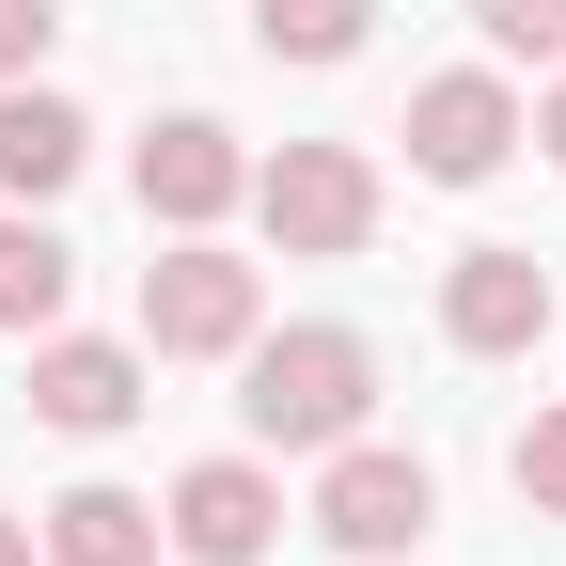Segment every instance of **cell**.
Masks as SVG:
<instances>
[{"instance_id":"1","label":"cell","mask_w":566,"mask_h":566,"mask_svg":"<svg viewBox=\"0 0 566 566\" xmlns=\"http://www.w3.org/2000/svg\"><path fill=\"white\" fill-rule=\"evenodd\" d=\"M363 409H378V346L363 331H252L237 346V424H252V457H331V441H363Z\"/></svg>"},{"instance_id":"2","label":"cell","mask_w":566,"mask_h":566,"mask_svg":"<svg viewBox=\"0 0 566 566\" xmlns=\"http://www.w3.org/2000/svg\"><path fill=\"white\" fill-rule=\"evenodd\" d=\"M424 520H441V472H424L409 441H331V457H315V535H331L346 566L424 551Z\"/></svg>"},{"instance_id":"3","label":"cell","mask_w":566,"mask_h":566,"mask_svg":"<svg viewBox=\"0 0 566 566\" xmlns=\"http://www.w3.org/2000/svg\"><path fill=\"white\" fill-rule=\"evenodd\" d=\"M252 331H268V283L221 237H174L158 268H142V346H158V363H237Z\"/></svg>"},{"instance_id":"4","label":"cell","mask_w":566,"mask_h":566,"mask_svg":"<svg viewBox=\"0 0 566 566\" xmlns=\"http://www.w3.org/2000/svg\"><path fill=\"white\" fill-rule=\"evenodd\" d=\"M252 221L283 252H363L378 237V158L363 142H283V158H252Z\"/></svg>"},{"instance_id":"5","label":"cell","mask_w":566,"mask_h":566,"mask_svg":"<svg viewBox=\"0 0 566 566\" xmlns=\"http://www.w3.org/2000/svg\"><path fill=\"white\" fill-rule=\"evenodd\" d=\"M394 142H409V174H424V189H488L535 126H520V95L488 80V63H457V80H424V95H409V126H394Z\"/></svg>"},{"instance_id":"6","label":"cell","mask_w":566,"mask_h":566,"mask_svg":"<svg viewBox=\"0 0 566 566\" xmlns=\"http://www.w3.org/2000/svg\"><path fill=\"white\" fill-rule=\"evenodd\" d=\"M142 378H158V346L48 331V346H32V424H63V441H111V424H142Z\"/></svg>"},{"instance_id":"7","label":"cell","mask_w":566,"mask_h":566,"mask_svg":"<svg viewBox=\"0 0 566 566\" xmlns=\"http://www.w3.org/2000/svg\"><path fill=\"white\" fill-rule=\"evenodd\" d=\"M535 331H551V268H535V252L488 237V252L441 268V346H472V363H520Z\"/></svg>"},{"instance_id":"8","label":"cell","mask_w":566,"mask_h":566,"mask_svg":"<svg viewBox=\"0 0 566 566\" xmlns=\"http://www.w3.org/2000/svg\"><path fill=\"white\" fill-rule=\"evenodd\" d=\"M174 551L189 566H268V535H283V488H268V457H205V472H174Z\"/></svg>"},{"instance_id":"9","label":"cell","mask_w":566,"mask_h":566,"mask_svg":"<svg viewBox=\"0 0 566 566\" xmlns=\"http://www.w3.org/2000/svg\"><path fill=\"white\" fill-rule=\"evenodd\" d=\"M252 205V158H237V126H205V111H174L158 142H142V221H174V237H205V221H237Z\"/></svg>"},{"instance_id":"10","label":"cell","mask_w":566,"mask_h":566,"mask_svg":"<svg viewBox=\"0 0 566 566\" xmlns=\"http://www.w3.org/2000/svg\"><path fill=\"white\" fill-rule=\"evenodd\" d=\"M80 158H95L80 95H48V80H0V205H48V189H80Z\"/></svg>"},{"instance_id":"11","label":"cell","mask_w":566,"mask_h":566,"mask_svg":"<svg viewBox=\"0 0 566 566\" xmlns=\"http://www.w3.org/2000/svg\"><path fill=\"white\" fill-rule=\"evenodd\" d=\"M32 535H48V566H158L174 551V520L142 504V488H63Z\"/></svg>"},{"instance_id":"12","label":"cell","mask_w":566,"mask_h":566,"mask_svg":"<svg viewBox=\"0 0 566 566\" xmlns=\"http://www.w3.org/2000/svg\"><path fill=\"white\" fill-rule=\"evenodd\" d=\"M63 300H80V252H63L48 221H32V205H0V331H63Z\"/></svg>"},{"instance_id":"13","label":"cell","mask_w":566,"mask_h":566,"mask_svg":"<svg viewBox=\"0 0 566 566\" xmlns=\"http://www.w3.org/2000/svg\"><path fill=\"white\" fill-rule=\"evenodd\" d=\"M363 32H378V0H252V48L268 63H346Z\"/></svg>"},{"instance_id":"14","label":"cell","mask_w":566,"mask_h":566,"mask_svg":"<svg viewBox=\"0 0 566 566\" xmlns=\"http://www.w3.org/2000/svg\"><path fill=\"white\" fill-rule=\"evenodd\" d=\"M472 32L504 63H566V0H472Z\"/></svg>"},{"instance_id":"15","label":"cell","mask_w":566,"mask_h":566,"mask_svg":"<svg viewBox=\"0 0 566 566\" xmlns=\"http://www.w3.org/2000/svg\"><path fill=\"white\" fill-rule=\"evenodd\" d=\"M504 472H520V504H535V520H566V409L520 424V457H504Z\"/></svg>"},{"instance_id":"16","label":"cell","mask_w":566,"mask_h":566,"mask_svg":"<svg viewBox=\"0 0 566 566\" xmlns=\"http://www.w3.org/2000/svg\"><path fill=\"white\" fill-rule=\"evenodd\" d=\"M48 48H63V0H0V80H32Z\"/></svg>"},{"instance_id":"17","label":"cell","mask_w":566,"mask_h":566,"mask_svg":"<svg viewBox=\"0 0 566 566\" xmlns=\"http://www.w3.org/2000/svg\"><path fill=\"white\" fill-rule=\"evenodd\" d=\"M0 566H48V535H32V520H17V504H0Z\"/></svg>"},{"instance_id":"18","label":"cell","mask_w":566,"mask_h":566,"mask_svg":"<svg viewBox=\"0 0 566 566\" xmlns=\"http://www.w3.org/2000/svg\"><path fill=\"white\" fill-rule=\"evenodd\" d=\"M535 142H551V158H566V63H551V111H535Z\"/></svg>"},{"instance_id":"19","label":"cell","mask_w":566,"mask_h":566,"mask_svg":"<svg viewBox=\"0 0 566 566\" xmlns=\"http://www.w3.org/2000/svg\"><path fill=\"white\" fill-rule=\"evenodd\" d=\"M394 566H409V551H394Z\"/></svg>"}]
</instances>
